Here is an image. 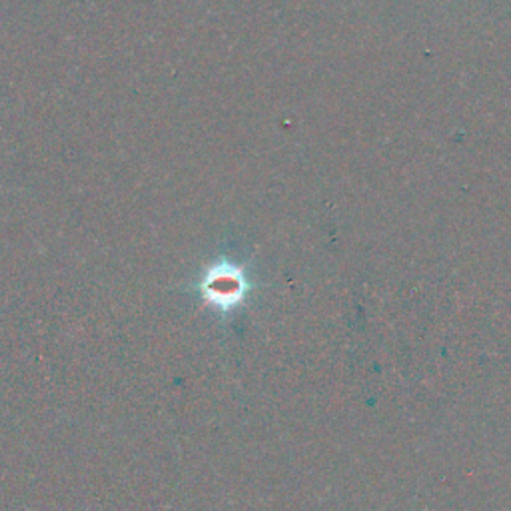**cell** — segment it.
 <instances>
[{"instance_id":"1","label":"cell","mask_w":511,"mask_h":511,"mask_svg":"<svg viewBox=\"0 0 511 511\" xmlns=\"http://www.w3.org/2000/svg\"><path fill=\"white\" fill-rule=\"evenodd\" d=\"M204 290H206V296L212 302L228 308V306H234L242 298L244 282L242 278L232 276L230 270H226V274H216L214 278H210Z\"/></svg>"}]
</instances>
